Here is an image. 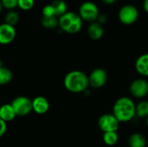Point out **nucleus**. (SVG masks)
I'll return each instance as SVG.
<instances>
[{"label":"nucleus","instance_id":"obj_1","mask_svg":"<svg viewBox=\"0 0 148 147\" xmlns=\"http://www.w3.org/2000/svg\"><path fill=\"white\" fill-rule=\"evenodd\" d=\"M63 85L70 93H83L89 87L88 75L81 70H72L65 75L63 79Z\"/></svg>","mask_w":148,"mask_h":147},{"label":"nucleus","instance_id":"obj_2","mask_svg":"<svg viewBox=\"0 0 148 147\" xmlns=\"http://www.w3.org/2000/svg\"><path fill=\"white\" fill-rule=\"evenodd\" d=\"M136 104L133 99L123 96L116 100L113 106V114L118 119L120 122H127L134 119Z\"/></svg>","mask_w":148,"mask_h":147},{"label":"nucleus","instance_id":"obj_3","mask_svg":"<svg viewBox=\"0 0 148 147\" xmlns=\"http://www.w3.org/2000/svg\"><path fill=\"white\" fill-rule=\"evenodd\" d=\"M58 21L60 29L68 34L80 32L83 25V20L80 15L74 11H67L58 17Z\"/></svg>","mask_w":148,"mask_h":147},{"label":"nucleus","instance_id":"obj_4","mask_svg":"<svg viewBox=\"0 0 148 147\" xmlns=\"http://www.w3.org/2000/svg\"><path fill=\"white\" fill-rule=\"evenodd\" d=\"M139 18V10L133 4H125L118 11V19L124 25H132Z\"/></svg>","mask_w":148,"mask_h":147},{"label":"nucleus","instance_id":"obj_5","mask_svg":"<svg viewBox=\"0 0 148 147\" xmlns=\"http://www.w3.org/2000/svg\"><path fill=\"white\" fill-rule=\"evenodd\" d=\"M78 14L83 21L92 23L97 20L100 11L96 3L91 1H86L80 5Z\"/></svg>","mask_w":148,"mask_h":147},{"label":"nucleus","instance_id":"obj_6","mask_svg":"<svg viewBox=\"0 0 148 147\" xmlns=\"http://www.w3.org/2000/svg\"><path fill=\"white\" fill-rule=\"evenodd\" d=\"M11 105L16 113L17 116L24 117L29 115L31 112H33L32 109V100L26 96H17L11 101Z\"/></svg>","mask_w":148,"mask_h":147},{"label":"nucleus","instance_id":"obj_7","mask_svg":"<svg viewBox=\"0 0 148 147\" xmlns=\"http://www.w3.org/2000/svg\"><path fill=\"white\" fill-rule=\"evenodd\" d=\"M120 121L113 113L102 114L98 120V126L103 133L107 132H117Z\"/></svg>","mask_w":148,"mask_h":147},{"label":"nucleus","instance_id":"obj_8","mask_svg":"<svg viewBox=\"0 0 148 147\" xmlns=\"http://www.w3.org/2000/svg\"><path fill=\"white\" fill-rule=\"evenodd\" d=\"M108 80V72L102 68L94 69L88 75L89 86L94 88H101L104 87Z\"/></svg>","mask_w":148,"mask_h":147},{"label":"nucleus","instance_id":"obj_9","mask_svg":"<svg viewBox=\"0 0 148 147\" xmlns=\"http://www.w3.org/2000/svg\"><path fill=\"white\" fill-rule=\"evenodd\" d=\"M130 94L136 99H142L148 94V81L143 78L135 79L129 87Z\"/></svg>","mask_w":148,"mask_h":147},{"label":"nucleus","instance_id":"obj_10","mask_svg":"<svg viewBox=\"0 0 148 147\" xmlns=\"http://www.w3.org/2000/svg\"><path fill=\"white\" fill-rule=\"evenodd\" d=\"M16 36L15 26L6 23L0 24V45H8L11 43Z\"/></svg>","mask_w":148,"mask_h":147},{"label":"nucleus","instance_id":"obj_11","mask_svg":"<svg viewBox=\"0 0 148 147\" xmlns=\"http://www.w3.org/2000/svg\"><path fill=\"white\" fill-rule=\"evenodd\" d=\"M49 101L44 96H36L32 100V109L36 114H45L49 110Z\"/></svg>","mask_w":148,"mask_h":147},{"label":"nucleus","instance_id":"obj_12","mask_svg":"<svg viewBox=\"0 0 148 147\" xmlns=\"http://www.w3.org/2000/svg\"><path fill=\"white\" fill-rule=\"evenodd\" d=\"M87 32H88V36H89L90 39L97 41V40H100L101 38H102V36L104 35V28H103L102 24H101L97 21H95V22H92L89 23Z\"/></svg>","mask_w":148,"mask_h":147},{"label":"nucleus","instance_id":"obj_13","mask_svg":"<svg viewBox=\"0 0 148 147\" xmlns=\"http://www.w3.org/2000/svg\"><path fill=\"white\" fill-rule=\"evenodd\" d=\"M135 69L139 75L148 77V53L140 55L135 61Z\"/></svg>","mask_w":148,"mask_h":147},{"label":"nucleus","instance_id":"obj_14","mask_svg":"<svg viewBox=\"0 0 148 147\" xmlns=\"http://www.w3.org/2000/svg\"><path fill=\"white\" fill-rule=\"evenodd\" d=\"M16 113L11 105V103H6L0 105V119L5 122H10L16 117Z\"/></svg>","mask_w":148,"mask_h":147},{"label":"nucleus","instance_id":"obj_15","mask_svg":"<svg viewBox=\"0 0 148 147\" xmlns=\"http://www.w3.org/2000/svg\"><path fill=\"white\" fill-rule=\"evenodd\" d=\"M129 147H146L147 139L144 135L139 133H133L128 139Z\"/></svg>","mask_w":148,"mask_h":147},{"label":"nucleus","instance_id":"obj_16","mask_svg":"<svg viewBox=\"0 0 148 147\" xmlns=\"http://www.w3.org/2000/svg\"><path fill=\"white\" fill-rule=\"evenodd\" d=\"M41 24L43 28L47 29H53L59 27L58 17L56 16H42Z\"/></svg>","mask_w":148,"mask_h":147},{"label":"nucleus","instance_id":"obj_17","mask_svg":"<svg viewBox=\"0 0 148 147\" xmlns=\"http://www.w3.org/2000/svg\"><path fill=\"white\" fill-rule=\"evenodd\" d=\"M13 79V74L11 70L6 67L2 66L0 68V86L9 84Z\"/></svg>","mask_w":148,"mask_h":147},{"label":"nucleus","instance_id":"obj_18","mask_svg":"<svg viewBox=\"0 0 148 147\" xmlns=\"http://www.w3.org/2000/svg\"><path fill=\"white\" fill-rule=\"evenodd\" d=\"M51 4L55 10V14L57 17L61 16L68 11V5L64 0H54Z\"/></svg>","mask_w":148,"mask_h":147},{"label":"nucleus","instance_id":"obj_19","mask_svg":"<svg viewBox=\"0 0 148 147\" xmlns=\"http://www.w3.org/2000/svg\"><path fill=\"white\" fill-rule=\"evenodd\" d=\"M135 112L138 118L146 119L148 116V101H141L136 104Z\"/></svg>","mask_w":148,"mask_h":147},{"label":"nucleus","instance_id":"obj_20","mask_svg":"<svg viewBox=\"0 0 148 147\" xmlns=\"http://www.w3.org/2000/svg\"><path fill=\"white\" fill-rule=\"evenodd\" d=\"M103 142L109 146H113L117 144L119 140V135L117 132H107L103 133Z\"/></svg>","mask_w":148,"mask_h":147},{"label":"nucleus","instance_id":"obj_21","mask_svg":"<svg viewBox=\"0 0 148 147\" xmlns=\"http://www.w3.org/2000/svg\"><path fill=\"white\" fill-rule=\"evenodd\" d=\"M19 14L15 10H10L4 15V23L15 26L19 22Z\"/></svg>","mask_w":148,"mask_h":147},{"label":"nucleus","instance_id":"obj_22","mask_svg":"<svg viewBox=\"0 0 148 147\" xmlns=\"http://www.w3.org/2000/svg\"><path fill=\"white\" fill-rule=\"evenodd\" d=\"M35 5V0H18L17 7L24 11L30 10Z\"/></svg>","mask_w":148,"mask_h":147},{"label":"nucleus","instance_id":"obj_23","mask_svg":"<svg viewBox=\"0 0 148 147\" xmlns=\"http://www.w3.org/2000/svg\"><path fill=\"white\" fill-rule=\"evenodd\" d=\"M42 16H56L55 10H54L51 3H49V4H46V5L43 6V8L42 10Z\"/></svg>","mask_w":148,"mask_h":147},{"label":"nucleus","instance_id":"obj_24","mask_svg":"<svg viewBox=\"0 0 148 147\" xmlns=\"http://www.w3.org/2000/svg\"><path fill=\"white\" fill-rule=\"evenodd\" d=\"M17 1L18 0H1L3 9L7 10H15L17 7Z\"/></svg>","mask_w":148,"mask_h":147},{"label":"nucleus","instance_id":"obj_25","mask_svg":"<svg viewBox=\"0 0 148 147\" xmlns=\"http://www.w3.org/2000/svg\"><path fill=\"white\" fill-rule=\"evenodd\" d=\"M7 131V122L0 119V138H2Z\"/></svg>","mask_w":148,"mask_h":147},{"label":"nucleus","instance_id":"obj_26","mask_svg":"<svg viewBox=\"0 0 148 147\" xmlns=\"http://www.w3.org/2000/svg\"><path fill=\"white\" fill-rule=\"evenodd\" d=\"M108 16L106 15V14H104V13H100L99 14V16H98V17H97V22L98 23H100L101 24H105L107 22H108Z\"/></svg>","mask_w":148,"mask_h":147},{"label":"nucleus","instance_id":"obj_27","mask_svg":"<svg viewBox=\"0 0 148 147\" xmlns=\"http://www.w3.org/2000/svg\"><path fill=\"white\" fill-rule=\"evenodd\" d=\"M117 0H101V2L105 4H108V5H111V4H114Z\"/></svg>","mask_w":148,"mask_h":147},{"label":"nucleus","instance_id":"obj_28","mask_svg":"<svg viewBox=\"0 0 148 147\" xmlns=\"http://www.w3.org/2000/svg\"><path fill=\"white\" fill-rule=\"evenodd\" d=\"M143 9L146 11V13L148 14V0H144L143 1Z\"/></svg>","mask_w":148,"mask_h":147},{"label":"nucleus","instance_id":"obj_29","mask_svg":"<svg viewBox=\"0 0 148 147\" xmlns=\"http://www.w3.org/2000/svg\"><path fill=\"white\" fill-rule=\"evenodd\" d=\"M3 4H2V2H1V0H0V13L2 12V10H3Z\"/></svg>","mask_w":148,"mask_h":147},{"label":"nucleus","instance_id":"obj_30","mask_svg":"<svg viewBox=\"0 0 148 147\" xmlns=\"http://www.w3.org/2000/svg\"><path fill=\"white\" fill-rule=\"evenodd\" d=\"M3 66V62H2V61H1V59H0V68Z\"/></svg>","mask_w":148,"mask_h":147},{"label":"nucleus","instance_id":"obj_31","mask_svg":"<svg viewBox=\"0 0 148 147\" xmlns=\"http://www.w3.org/2000/svg\"><path fill=\"white\" fill-rule=\"evenodd\" d=\"M146 121H147V126H148V116L146 118Z\"/></svg>","mask_w":148,"mask_h":147}]
</instances>
